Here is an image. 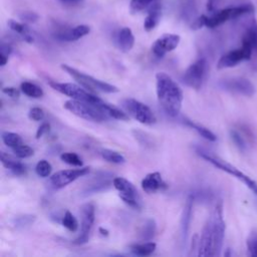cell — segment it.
I'll use <instances>...</instances> for the list:
<instances>
[{"label":"cell","instance_id":"1","mask_svg":"<svg viewBox=\"0 0 257 257\" xmlns=\"http://www.w3.org/2000/svg\"><path fill=\"white\" fill-rule=\"evenodd\" d=\"M225 221L223 218V205L219 202L208 218L198 245V256H218L221 252L225 237Z\"/></svg>","mask_w":257,"mask_h":257},{"label":"cell","instance_id":"2","mask_svg":"<svg viewBox=\"0 0 257 257\" xmlns=\"http://www.w3.org/2000/svg\"><path fill=\"white\" fill-rule=\"evenodd\" d=\"M156 90L160 105L170 116H177L182 108L183 91L177 82L166 72L156 74Z\"/></svg>","mask_w":257,"mask_h":257},{"label":"cell","instance_id":"3","mask_svg":"<svg viewBox=\"0 0 257 257\" xmlns=\"http://www.w3.org/2000/svg\"><path fill=\"white\" fill-rule=\"evenodd\" d=\"M60 67L68 73L70 76H72L81 86H83L85 89L91 91V92H105V93H114L118 92L119 89L117 86L107 83L105 81H102L100 79L94 78L91 75L85 74L76 68L68 65V64H61Z\"/></svg>","mask_w":257,"mask_h":257},{"label":"cell","instance_id":"4","mask_svg":"<svg viewBox=\"0 0 257 257\" xmlns=\"http://www.w3.org/2000/svg\"><path fill=\"white\" fill-rule=\"evenodd\" d=\"M63 106L65 109L69 110L73 114L81 118H84L86 120L101 122L109 118V116L101 108L83 100H77V99L71 98L65 101Z\"/></svg>","mask_w":257,"mask_h":257},{"label":"cell","instance_id":"5","mask_svg":"<svg viewBox=\"0 0 257 257\" xmlns=\"http://www.w3.org/2000/svg\"><path fill=\"white\" fill-rule=\"evenodd\" d=\"M198 154L200 157H202L204 160H206L207 162H209L210 164H212L214 167H216L217 169L224 171L227 174L232 175L233 177H235L236 179H238L241 183H243L253 194H255L257 196V182H255L253 179H251L249 176H247L246 174H244L243 172H241L239 169H237L236 167H234L233 165L225 162L224 160L212 156L209 153L203 152V151H198Z\"/></svg>","mask_w":257,"mask_h":257},{"label":"cell","instance_id":"6","mask_svg":"<svg viewBox=\"0 0 257 257\" xmlns=\"http://www.w3.org/2000/svg\"><path fill=\"white\" fill-rule=\"evenodd\" d=\"M47 82L56 91H58L64 95H67L73 99L83 100V101L92 103L94 105H96L97 101L100 99V97L95 95L93 92H91L87 89H84L83 86L75 84V83L57 82L54 80H48Z\"/></svg>","mask_w":257,"mask_h":257},{"label":"cell","instance_id":"7","mask_svg":"<svg viewBox=\"0 0 257 257\" xmlns=\"http://www.w3.org/2000/svg\"><path fill=\"white\" fill-rule=\"evenodd\" d=\"M120 105L123 110L133 118L143 124H154L157 121V117L153 110L145 103L135 98H123L120 101Z\"/></svg>","mask_w":257,"mask_h":257},{"label":"cell","instance_id":"8","mask_svg":"<svg viewBox=\"0 0 257 257\" xmlns=\"http://www.w3.org/2000/svg\"><path fill=\"white\" fill-rule=\"evenodd\" d=\"M254 7L251 4H243L235 7H228L219 11H215L211 16L206 17V27L215 28L230 19L238 18L242 15L253 12Z\"/></svg>","mask_w":257,"mask_h":257},{"label":"cell","instance_id":"9","mask_svg":"<svg viewBox=\"0 0 257 257\" xmlns=\"http://www.w3.org/2000/svg\"><path fill=\"white\" fill-rule=\"evenodd\" d=\"M207 69V60L205 58H199L185 70L182 75V80L187 86L198 90L204 82Z\"/></svg>","mask_w":257,"mask_h":257},{"label":"cell","instance_id":"10","mask_svg":"<svg viewBox=\"0 0 257 257\" xmlns=\"http://www.w3.org/2000/svg\"><path fill=\"white\" fill-rule=\"evenodd\" d=\"M112 185L118 191L119 198L127 206L137 210L141 209V198L133 183L122 177H116L112 179Z\"/></svg>","mask_w":257,"mask_h":257},{"label":"cell","instance_id":"11","mask_svg":"<svg viewBox=\"0 0 257 257\" xmlns=\"http://www.w3.org/2000/svg\"><path fill=\"white\" fill-rule=\"evenodd\" d=\"M253 48L245 43H242V46L238 49L231 50L224 55L220 57L217 63V68L218 69H224V68H229V67H234L241 63L242 61L249 60L251 58Z\"/></svg>","mask_w":257,"mask_h":257},{"label":"cell","instance_id":"12","mask_svg":"<svg viewBox=\"0 0 257 257\" xmlns=\"http://www.w3.org/2000/svg\"><path fill=\"white\" fill-rule=\"evenodd\" d=\"M89 172L88 167H79V169L62 170L53 174L49 178V185L53 189H61L68 184L74 182L78 178L86 175Z\"/></svg>","mask_w":257,"mask_h":257},{"label":"cell","instance_id":"13","mask_svg":"<svg viewBox=\"0 0 257 257\" xmlns=\"http://www.w3.org/2000/svg\"><path fill=\"white\" fill-rule=\"evenodd\" d=\"M81 213V228L79 236L73 241L76 245H82L89 239V235L94 223V206L91 203H85L80 208Z\"/></svg>","mask_w":257,"mask_h":257},{"label":"cell","instance_id":"14","mask_svg":"<svg viewBox=\"0 0 257 257\" xmlns=\"http://www.w3.org/2000/svg\"><path fill=\"white\" fill-rule=\"evenodd\" d=\"M219 86L224 90L238 93L244 96H251L255 92V87L252 82L243 77L223 79L219 82Z\"/></svg>","mask_w":257,"mask_h":257},{"label":"cell","instance_id":"15","mask_svg":"<svg viewBox=\"0 0 257 257\" xmlns=\"http://www.w3.org/2000/svg\"><path fill=\"white\" fill-rule=\"evenodd\" d=\"M181 40L180 35L167 33L160 36L152 45V51L157 57H163L166 53L177 48Z\"/></svg>","mask_w":257,"mask_h":257},{"label":"cell","instance_id":"16","mask_svg":"<svg viewBox=\"0 0 257 257\" xmlns=\"http://www.w3.org/2000/svg\"><path fill=\"white\" fill-rule=\"evenodd\" d=\"M141 185L143 190L148 194H153L167 188V184L164 182L162 175L159 172H153L146 175L142 180Z\"/></svg>","mask_w":257,"mask_h":257},{"label":"cell","instance_id":"17","mask_svg":"<svg viewBox=\"0 0 257 257\" xmlns=\"http://www.w3.org/2000/svg\"><path fill=\"white\" fill-rule=\"evenodd\" d=\"M90 32V27L85 24L76 25L72 28L61 31L57 34V38L62 41H76Z\"/></svg>","mask_w":257,"mask_h":257},{"label":"cell","instance_id":"18","mask_svg":"<svg viewBox=\"0 0 257 257\" xmlns=\"http://www.w3.org/2000/svg\"><path fill=\"white\" fill-rule=\"evenodd\" d=\"M115 43L122 52L130 51L135 44V36L130 27H122L115 35Z\"/></svg>","mask_w":257,"mask_h":257},{"label":"cell","instance_id":"19","mask_svg":"<svg viewBox=\"0 0 257 257\" xmlns=\"http://www.w3.org/2000/svg\"><path fill=\"white\" fill-rule=\"evenodd\" d=\"M162 14V7L161 4L155 2L149 7V12L144 21V28L146 31H152L160 22Z\"/></svg>","mask_w":257,"mask_h":257},{"label":"cell","instance_id":"20","mask_svg":"<svg viewBox=\"0 0 257 257\" xmlns=\"http://www.w3.org/2000/svg\"><path fill=\"white\" fill-rule=\"evenodd\" d=\"M193 203H194V198H193V196H190L186 202L185 207H184L183 216L181 219V237H182L183 242L186 241L187 236H188V231L190 228V223H191V218H192Z\"/></svg>","mask_w":257,"mask_h":257},{"label":"cell","instance_id":"21","mask_svg":"<svg viewBox=\"0 0 257 257\" xmlns=\"http://www.w3.org/2000/svg\"><path fill=\"white\" fill-rule=\"evenodd\" d=\"M1 163L6 169L11 171L16 176H22L26 174L25 166L21 162L17 161L8 154H5L4 152L1 153Z\"/></svg>","mask_w":257,"mask_h":257},{"label":"cell","instance_id":"22","mask_svg":"<svg viewBox=\"0 0 257 257\" xmlns=\"http://www.w3.org/2000/svg\"><path fill=\"white\" fill-rule=\"evenodd\" d=\"M7 24L9 26V28L12 31H14L15 33H17L24 41H26L28 43H32L34 41V37L31 34V31L25 23L10 19V20H8Z\"/></svg>","mask_w":257,"mask_h":257},{"label":"cell","instance_id":"23","mask_svg":"<svg viewBox=\"0 0 257 257\" xmlns=\"http://www.w3.org/2000/svg\"><path fill=\"white\" fill-rule=\"evenodd\" d=\"M97 106L100 107L109 117H112L115 119H120V120H127L130 118V115L125 111L119 109L118 107H116L110 103L105 102L103 99L99 100V102L97 103Z\"/></svg>","mask_w":257,"mask_h":257},{"label":"cell","instance_id":"24","mask_svg":"<svg viewBox=\"0 0 257 257\" xmlns=\"http://www.w3.org/2000/svg\"><path fill=\"white\" fill-rule=\"evenodd\" d=\"M157 248V244L153 241H148L140 244H134L130 247L131 252L137 256H149Z\"/></svg>","mask_w":257,"mask_h":257},{"label":"cell","instance_id":"25","mask_svg":"<svg viewBox=\"0 0 257 257\" xmlns=\"http://www.w3.org/2000/svg\"><path fill=\"white\" fill-rule=\"evenodd\" d=\"M184 122H185L188 126H190L191 128L195 130V131H196L201 137H203L204 139H206V140H208V141H210V142H215V141L217 140L216 135H215L213 132H211L209 128H207V127H205V126H203V125H201V124H199V123H196V122H194L193 120L188 119V118H185V119H184Z\"/></svg>","mask_w":257,"mask_h":257},{"label":"cell","instance_id":"26","mask_svg":"<svg viewBox=\"0 0 257 257\" xmlns=\"http://www.w3.org/2000/svg\"><path fill=\"white\" fill-rule=\"evenodd\" d=\"M242 43L250 45L254 50L257 49V23L255 21L249 25L243 34Z\"/></svg>","mask_w":257,"mask_h":257},{"label":"cell","instance_id":"27","mask_svg":"<svg viewBox=\"0 0 257 257\" xmlns=\"http://www.w3.org/2000/svg\"><path fill=\"white\" fill-rule=\"evenodd\" d=\"M20 90L25 95H27L29 97H33V98H39V97L43 96V94H44L42 88H40L35 83L29 82V81H23L20 84Z\"/></svg>","mask_w":257,"mask_h":257},{"label":"cell","instance_id":"28","mask_svg":"<svg viewBox=\"0 0 257 257\" xmlns=\"http://www.w3.org/2000/svg\"><path fill=\"white\" fill-rule=\"evenodd\" d=\"M99 154L105 161H107L109 163H112V164L120 165V164H123L125 162V158L121 154H119L118 152L112 151V150L103 149V150H100Z\"/></svg>","mask_w":257,"mask_h":257},{"label":"cell","instance_id":"29","mask_svg":"<svg viewBox=\"0 0 257 257\" xmlns=\"http://www.w3.org/2000/svg\"><path fill=\"white\" fill-rule=\"evenodd\" d=\"M157 230V225L154 219H148L144 226L141 229V238L145 241H151V239L155 236Z\"/></svg>","mask_w":257,"mask_h":257},{"label":"cell","instance_id":"30","mask_svg":"<svg viewBox=\"0 0 257 257\" xmlns=\"http://www.w3.org/2000/svg\"><path fill=\"white\" fill-rule=\"evenodd\" d=\"M2 141L7 147H9L11 149L23 144L22 138L18 134L12 133V132H3L2 133Z\"/></svg>","mask_w":257,"mask_h":257},{"label":"cell","instance_id":"31","mask_svg":"<svg viewBox=\"0 0 257 257\" xmlns=\"http://www.w3.org/2000/svg\"><path fill=\"white\" fill-rule=\"evenodd\" d=\"M61 224L69 231L71 232H75L78 228V222L76 220V218L69 212V211H66L62 217V220H61Z\"/></svg>","mask_w":257,"mask_h":257},{"label":"cell","instance_id":"32","mask_svg":"<svg viewBox=\"0 0 257 257\" xmlns=\"http://www.w3.org/2000/svg\"><path fill=\"white\" fill-rule=\"evenodd\" d=\"M51 171H52V167L50 163L46 160H40L35 166V172L41 178L49 177V175L51 174Z\"/></svg>","mask_w":257,"mask_h":257},{"label":"cell","instance_id":"33","mask_svg":"<svg viewBox=\"0 0 257 257\" xmlns=\"http://www.w3.org/2000/svg\"><path fill=\"white\" fill-rule=\"evenodd\" d=\"M12 151H13L14 155L19 159H26V158L33 156V154H34L33 149L24 144H21L15 148H13Z\"/></svg>","mask_w":257,"mask_h":257},{"label":"cell","instance_id":"34","mask_svg":"<svg viewBox=\"0 0 257 257\" xmlns=\"http://www.w3.org/2000/svg\"><path fill=\"white\" fill-rule=\"evenodd\" d=\"M60 159L62 162L70 165V166H74V167H82V161L81 159L75 154V153H62L60 155Z\"/></svg>","mask_w":257,"mask_h":257},{"label":"cell","instance_id":"35","mask_svg":"<svg viewBox=\"0 0 257 257\" xmlns=\"http://www.w3.org/2000/svg\"><path fill=\"white\" fill-rule=\"evenodd\" d=\"M247 250L248 255L251 257H257V232L252 231L247 238Z\"/></svg>","mask_w":257,"mask_h":257},{"label":"cell","instance_id":"36","mask_svg":"<svg viewBox=\"0 0 257 257\" xmlns=\"http://www.w3.org/2000/svg\"><path fill=\"white\" fill-rule=\"evenodd\" d=\"M155 2L156 0H131L130 8L132 12H139L146 8H149Z\"/></svg>","mask_w":257,"mask_h":257},{"label":"cell","instance_id":"37","mask_svg":"<svg viewBox=\"0 0 257 257\" xmlns=\"http://www.w3.org/2000/svg\"><path fill=\"white\" fill-rule=\"evenodd\" d=\"M34 220H35V216L33 215H23V216L16 217L14 220V224L17 228H23L33 224Z\"/></svg>","mask_w":257,"mask_h":257},{"label":"cell","instance_id":"38","mask_svg":"<svg viewBox=\"0 0 257 257\" xmlns=\"http://www.w3.org/2000/svg\"><path fill=\"white\" fill-rule=\"evenodd\" d=\"M230 136H231V139H232L233 143L236 145V147L240 151H245L246 150V142H245L244 138L237 131L231 130L230 131Z\"/></svg>","mask_w":257,"mask_h":257},{"label":"cell","instance_id":"39","mask_svg":"<svg viewBox=\"0 0 257 257\" xmlns=\"http://www.w3.org/2000/svg\"><path fill=\"white\" fill-rule=\"evenodd\" d=\"M45 113L40 107H32L28 112V117L34 121H40L44 118Z\"/></svg>","mask_w":257,"mask_h":257},{"label":"cell","instance_id":"40","mask_svg":"<svg viewBox=\"0 0 257 257\" xmlns=\"http://www.w3.org/2000/svg\"><path fill=\"white\" fill-rule=\"evenodd\" d=\"M19 18L23 21V22H29V23H33L36 22L39 18V16L32 11H24L22 13L19 14Z\"/></svg>","mask_w":257,"mask_h":257},{"label":"cell","instance_id":"41","mask_svg":"<svg viewBox=\"0 0 257 257\" xmlns=\"http://www.w3.org/2000/svg\"><path fill=\"white\" fill-rule=\"evenodd\" d=\"M2 92L12 98H18L20 96V90L13 86H6L2 88Z\"/></svg>","mask_w":257,"mask_h":257},{"label":"cell","instance_id":"42","mask_svg":"<svg viewBox=\"0 0 257 257\" xmlns=\"http://www.w3.org/2000/svg\"><path fill=\"white\" fill-rule=\"evenodd\" d=\"M206 17H207L206 15H201L198 18H196L193 21V23L191 25V28L194 29V30H197V29H200L203 26H205L206 25Z\"/></svg>","mask_w":257,"mask_h":257},{"label":"cell","instance_id":"43","mask_svg":"<svg viewBox=\"0 0 257 257\" xmlns=\"http://www.w3.org/2000/svg\"><path fill=\"white\" fill-rule=\"evenodd\" d=\"M50 130V124L48 122H43L40 124V126L37 128L36 131V135L35 138L36 139H40L42 136H44L45 134H47Z\"/></svg>","mask_w":257,"mask_h":257},{"label":"cell","instance_id":"44","mask_svg":"<svg viewBox=\"0 0 257 257\" xmlns=\"http://www.w3.org/2000/svg\"><path fill=\"white\" fill-rule=\"evenodd\" d=\"M11 52H12V47L8 43L2 42L1 47H0V53L6 55L8 57L11 54Z\"/></svg>","mask_w":257,"mask_h":257},{"label":"cell","instance_id":"45","mask_svg":"<svg viewBox=\"0 0 257 257\" xmlns=\"http://www.w3.org/2000/svg\"><path fill=\"white\" fill-rule=\"evenodd\" d=\"M59 1L65 5H76L81 3L83 0H59Z\"/></svg>","mask_w":257,"mask_h":257},{"label":"cell","instance_id":"46","mask_svg":"<svg viewBox=\"0 0 257 257\" xmlns=\"http://www.w3.org/2000/svg\"><path fill=\"white\" fill-rule=\"evenodd\" d=\"M7 61H8V57L6 55L0 53V65L4 66L7 63Z\"/></svg>","mask_w":257,"mask_h":257},{"label":"cell","instance_id":"47","mask_svg":"<svg viewBox=\"0 0 257 257\" xmlns=\"http://www.w3.org/2000/svg\"><path fill=\"white\" fill-rule=\"evenodd\" d=\"M98 232H99L102 236H105V237H106V236H108V233H109V232H108V230H107V229H104L103 227H99Z\"/></svg>","mask_w":257,"mask_h":257}]
</instances>
